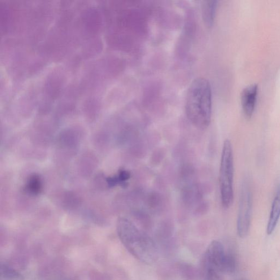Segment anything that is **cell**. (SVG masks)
I'll use <instances>...</instances> for the list:
<instances>
[{
    "label": "cell",
    "instance_id": "277c9868",
    "mask_svg": "<svg viewBox=\"0 0 280 280\" xmlns=\"http://www.w3.org/2000/svg\"><path fill=\"white\" fill-rule=\"evenodd\" d=\"M253 205V195L251 186L248 180L242 183L239 212L237 230L239 237L244 238L247 235L251 222Z\"/></svg>",
    "mask_w": 280,
    "mask_h": 280
},
{
    "label": "cell",
    "instance_id": "52a82bcc",
    "mask_svg": "<svg viewBox=\"0 0 280 280\" xmlns=\"http://www.w3.org/2000/svg\"><path fill=\"white\" fill-rule=\"evenodd\" d=\"M280 218V185L277 190L271 210L267 228V233L271 235L274 232Z\"/></svg>",
    "mask_w": 280,
    "mask_h": 280
},
{
    "label": "cell",
    "instance_id": "9c48e42d",
    "mask_svg": "<svg viewBox=\"0 0 280 280\" xmlns=\"http://www.w3.org/2000/svg\"><path fill=\"white\" fill-rule=\"evenodd\" d=\"M1 280H24L23 275L16 270L7 265L2 264Z\"/></svg>",
    "mask_w": 280,
    "mask_h": 280
},
{
    "label": "cell",
    "instance_id": "5b68a950",
    "mask_svg": "<svg viewBox=\"0 0 280 280\" xmlns=\"http://www.w3.org/2000/svg\"><path fill=\"white\" fill-rule=\"evenodd\" d=\"M227 256L224 247L220 242H212L203 258L204 276H217L220 272H224Z\"/></svg>",
    "mask_w": 280,
    "mask_h": 280
},
{
    "label": "cell",
    "instance_id": "6da1fadb",
    "mask_svg": "<svg viewBox=\"0 0 280 280\" xmlns=\"http://www.w3.org/2000/svg\"><path fill=\"white\" fill-rule=\"evenodd\" d=\"M212 92L209 81L198 77L190 85L186 96V114L189 122L199 129L204 130L210 124Z\"/></svg>",
    "mask_w": 280,
    "mask_h": 280
},
{
    "label": "cell",
    "instance_id": "30bf717a",
    "mask_svg": "<svg viewBox=\"0 0 280 280\" xmlns=\"http://www.w3.org/2000/svg\"><path fill=\"white\" fill-rule=\"evenodd\" d=\"M130 174L127 171H121L117 175L109 178L107 179V183L109 186H115L117 184H121L122 185H125V183L129 179Z\"/></svg>",
    "mask_w": 280,
    "mask_h": 280
},
{
    "label": "cell",
    "instance_id": "8992f818",
    "mask_svg": "<svg viewBox=\"0 0 280 280\" xmlns=\"http://www.w3.org/2000/svg\"><path fill=\"white\" fill-rule=\"evenodd\" d=\"M258 86L251 85L247 86L243 90L241 94V104L243 111L245 116L250 119L252 117L257 100Z\"/></svg>",
    "mask_w": 280,
    "mask_h": 280
},
{
    "label": "cell",
    "instance_id": "8fae6325",
    "mask_svg": "<svg viewBox=\"0 0 280 280\" xmlns=\"http://www.w3.org/2000/svg\"><path fill=\"white\" fill-rule=\"evenodd\" d=\"M41 182L38 176L34 175L29 179L26 185V189L29 193L33 194H38L41 190Z\"/></svg>",
    "mask_w": 280,
    "mask_h": 280
},
{
    "label": "cell",
    "instance_id": "ba28073f",
    "mask_svg": "<svg viewBox=\"0 0 280 280\" xmlns=\"http://www.w3.org/2000/svg\"><path fill=\"white\" fill-rule=\"evenodd\" d=\"M217 2L215 1L205 2L202 4V15L205 23L211 26L214 20Z\"/></svg>",
    "mask_w": 280,
    "mask_h": 280
},
{
    "label": "cell",
    "instance_id": "7a4b0ae2",
    "mask_svg": "<svg viewBox=\"0 0 280 280\" xmlns=\"http://www.w3.org/2000/svg\"><path fill=\"white\" fill-rule=\"evenodd\" d=\"M117 230L124 247L136 259L146 264L157 261L158 253L155 242L146 233L139 231L130 220L120 218Z\"/></svg>",
    "mask_w": 280,
    "mask_h": 280
},
{
    "label": "cell",
    "instance_id": "3957f363",
    "mask_svg": "<svg viewBox=\"0 0 280 280\" xmlns=\"http://www.w3.org/2000/svg\"><path fill=\"white\" fill-rule=\"evenodd\" d=\"M234 159L231 142H224L219 170V186L221 201L223 207H231L234 200Z\"/></svg>",
    "mask_w": 280,
    "mask_h": 280
}]
</instances>
